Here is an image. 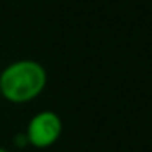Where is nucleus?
I'll return each mask as SVG.
<instances>
[{
	"label": "nucleus",
	"instance_id": "obj_2",
	"mask_svg": "<svg viewBox=\"0 0 152 152\" xmlns=\"http://www.w3.org/2000/svg\"><path fill=\"white\" fill-rule=\"evenodd\" d=\"M61 134H62V121L59 115H56L51 110L36 113L28 121L26 131H25L28 144L36 149L51 147L57 142Z\"/></svg>",
	"mask_w": 152,
	"mask_h": 152
},
{
	"label": "nucleus",
	"instance_id": "obj_3",
	"mask_svg": "<svg viewBox=\"0 0 152 152\" xmlns=\"http://www.w3.org/2000/svg\"><path fill=\"white\" fill-rule=\"evenodd\" d=\"M0 152H10V151H7V149H4V147H0Z\"/></svg>",
	"mask_w": 152,
	"mask_h": 152
},
{
	"label": "nucleus",
	"instance_id": "obj_1",
	"mask_svg": "<svg viewBox=\"0 0 152 152\" xmlns=\"http://www.w3.org/2000/svg\"><path fill=\"white\" fill-rule=\"evenodd\" d=\"M48 83L44 66L33 59H20L8 64L0 72V95L15 105L33 102Z\"/></svg>",
	"mask_w": 152,
	"mask_h": 152
},
{
	"label": "nucleus",
	"instance_id": "obj_4",
	"mask_svg": "<svg viewBox=\"0 0 152 152\" xmlns=\"http://www.w3.org/2000/svg\"><path fill=\"white\" fill-rule=\"evenodd\" d=\"M0 98H2V95H0Z\"/></svg>",
	"mask_w": 152,
	"mask_h": 152
}]
</instances>
